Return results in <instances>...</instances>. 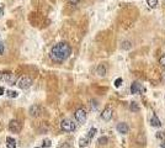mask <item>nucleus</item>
Instances as JSON below:
<instances>
[{
	"label": "nucleus",
	"instance_id": "nucleus-21",
	"mask_svg": "<svg viewBox=\"0 0 165 148\" xmlns=\"http://www.w3.org/2000/svg\"><path fill=\"white\" fill-rule=\"evenodd\" d=\"M132 47V45H131V42H128V41H125V42L122 43V48L123 49H129Z\"/></svg>",
	"mask_w": 165,
	"mask_h": 148
},
{
	"label": "nucleus",
	"instance_id": "nucleus-31",
	"mask_svg": "<svg viewBox=\"0 0 165 148\" xmlns=\"http://www.w3.org/2000/svg\"><path fill=\"white\" fill-rule=\"evenodd\" d=\"M160 148H165V142H164V143H163V144L160 146Z\"/></svg>",
	"mask_w": 165,
	"mask_h": 148
},
{
	"label": "nucleus",
	"instance_id": "nucleus-10",
	"mask_svg": "<svg viewBox=\"0 0 165 148\" xmlns=\"http://www.w3.org/2000/svg\"><path fill=\"white\" fill-rule=\"evenodd\" d=\"M142 84H139L138 81H134L133 84L131 85V94H139V93H142Z\"/></svg>",
	"mask_w": 165,
	"mask_h": 148
},
{
	"label": "nucleus",
	"instance_id": "nucleus-30",
	"mask_svg": "<svg viewBox=\"0 0 165 148\" xmlns=\"http://www.w3.org/2000/svg\"><path fill=\"white\" fill-rule=\"evenodd\" d=\"M4 92H5V90H4V88H3V86H0V96H1V95H4Z\"/></svg>",
	"mask_w": 165,
	"mask_h": 148
},
{
	"label": "nucleus",
	"instance_id": "nucleus-8",
	"mask_svg": "<svg viewBox=\"0 0 165 148\" xmlns=\"http://www.w3.org/2000/svg\"><path fill=\"white\" fill-rule=\"evenodd\" d=\"M41 112H42V108L37 104H34L32 106H30V115L32 117H38Z\"/></svg>",
	"mask_w": 165,
	"mask_h": 148
},
{
	"label": "nucleus",
	"instance_id": "nucleus-1",
	"mask_svg": "<svg viewBox=\"0 0 165 148\" xmlns=\"http://www.w3.org/2000/svg\"><path fill=\"white\" fill-rule=\"evenodd\" d=\"M72 54V47L67 42H59L52 47L51 49V59L55 63H62L67 61Z\"/></svg>",
	"mask_w": 165,
	"mask_h": 148
},
{
	"label": "nucleus",
	"instance_id": "nucleus-23",
	"mask_svg": "<svg viewBox=\"0 0 165 148\" xmlns=\"http://www.w3.org/2000/svg\"><path fill=\"white\" fill-rule=\"evenodd\" d=\"M122 83H123L122 78H117L116 80H115V86H116V88H120V86L122 85Z\"/></svg>",
	"mask_w": 165,
	"mask_h": 148
},
{
	"label": "nucleus",
	"instance_id": "nucleus-15",
	"mask_svg": "<svg viewBox=\"0 0 165 148\" xmlns=\"http://www.w3.org/2000/svg\"><path fill=\"white\" fill-rule=\"evenodd\" d=\"M89 143H90V139L88 137H84V138H80L79 139V146L80 147H86Z\"/></svg>",
	"mask_w": 165,
	"mask_h": 148
},
{
	"label": "nucleus",
	"instance_id": "nucleus-17",
	"mask_svg": "<svg viewBox=\"0 0 165 148\" xmlns=\"http://www.w3.org/2000/svg\"><path fill=\"white\" fill-rule=\"evenodd\" d=\"M95 133H96V128H95V127H93V128H90V130H89V132H88L86 137L90 139V141H91V138L95 136Z\"/></svg>",
	"mask_w": 165,
	"mask_h": 148
},
{
	"label": "nucleus",
	"instance_id": "nucleus-11",
	"mask_svg": "<svg viewBox=\"0 0 165 148\" xmlns=\"http://www.w3.org/2000/svg\"><path fill=\"white\" fill-rule=\"evenodd\" d=\"M106 73H107V69L104 64H99L97 65V68H96V74L97 75H100V77H105L106 75Z\"/></svg>",
	"mask_w": 165,
	"mask_h": 148
},
{
	"label": "nucleus",
	"instance_id": "nucleus-2",
	"mask_svg": "<svg viewBox=\"0 0 165 148\" xmlns=\"http://www.w3.org/2000/svg\"><path fill=\"white\" fill-rule=\"evenodd\" d=\"M61 128L64 132H73V131H75V123L69 119H64L61 122Z\"/></svg>",
	"mask_w": 165,
	"mask_h": 148
},
{
	"label": "nucleus",
	"instance_id": "nucleus-22",
	"mask_svg": "<svg viewBox=\"0 0 165 148\" xmlns=\"http://www.w3.org/2000/svg\"><path fill=\"white\" fill-rule=\"evenodd\" d=\"M51 141H49V139H45L43 141V143H42V148H49L51 147Z\"/></svg>",
	"mask_w": 165,
	"mask_h": 148
},
{
	"label": "nucleus",
	"instance_id": "nucleus-26",
	"mask_svg": "<svg viewBox=\"0 0 165 148\" xmlns=\"http://www.w3.org/2000/svg\"><path fill=\"white\" fill-rule=\"evenodd\" d=\"M3 15H4V5L0 4V19L3 18Z\"/></svg>",
	"mask_w": 165,
	"mask_h": 148
},
{
	"label": "nucleus",
	"instance_id": "nucleus-27",
	"mask_svg": "<svg viewBox=\"0 0 165 148\" xmlns=\"http://www.w3.org/2000/svg\"><path fill=\"white\" fill-rule=\"evenodd\" d=\"M96 108H97V101H96V100H93V101H91V109L95 110Z\"/></svg>",
	"mask_w": 165,
	"mask_h": 148
},
{
	"label": "nucleus",
	"instance_id": "nucleus-32",
	"mask_svg": "<svg viewBox=\"0 0 165 148\" xmlns=\"http://www.w3.org/2000/svg\"><path fill=\"white\" fill-rule=\"evenodd\" d=\"M36 148H42V147H36Z\"/></svg>",
	"mask_w": 165,
	"mask_h": 148
},
{
	"label": "nucleus",
	"instance_id": "nucleus-5",
	"mask_svg": "<svg viewBox=\"0 0 165 148\" xmlns=\"http://www.w3.org/2000/svg\"><path fill=\"white\" fill-rule=\"evenodd\" d=\"M22 126H21V122L18 121V120H11L9 122V131L12 133H19L21 131Z\"/></svg>",
	"mask_w": 165,
	"mask_h": 148
},
{
	"label": "nucleus",
	"instance_id": "nucleus-28",
	"mask_svg": "<svg viewBox=\"0 0 165 148\" xmlns=\"http://www.w3.org/2000/svg\"><path fill=\"white\" fill-rule=\"evenodd\" d=\"M68 1H69V3L72 4V5H78L80 0H68Z\"/></svg>",
	"mask_w": 165,
	"mask_h": 148
},
{
	"label": "nucleus",
	"instance_id": "nucleus-24",
	"mask_svg": "<svg viewBox=\"0 0 165 148\" xmlns=\"http://www.w3.org/2000/svg\"><path fill=\"white\" fill-rule=\"evenodd\" d=\"M59 148H72V146H70L69 142H64V143H62V144L59 146Z\"/></svg>",
	"mask_w": 165,
	"mask_h": 148
},
{
	"label": "nucleus",
	"instance_id": "nucleus-29",
	"mask_svg": "<svg viewBox=\"0 0 165 148\" xmlns=\"http://www.w3.org/2000/svg\"><path fill=\"white\" fill-rule=\"evenodd\" d=\"M4 49H5V48H4V45H3L1 42H0V56H1V54L4 53Z\"/></svg>",
	"mask_w": 165,
	"mask_h": 148
},
{
	"label": "nucleus",
	"instance_id": "nucleus-14",
	"mask_svg": "<svg viewBox=\"0 0 165 148\" xmlns=\"http://www.w3.org/2000/svg\"><path fill=\"white\" fill-rule=\"evenodd\" d=\"M129 110H131L132 112H138V111H139V105H138L136 101H132V103L129 104Z\"/></svg>",
	"mask_w": 165,
	"mask_h": 148
},
{
	"label": "nucleus",
	"instance_id": "nucleus-7",
	"mask_svg": "<svg viewBox=\"0 0 165 148\" xmlns=\"http://www.w3.org/2000/svg\"><path fill=\"white\" fill-rule=\"evenodd\" d=\"M112 115H113V110L111 106H106V108L104 109L102 114H101V119L104 121H110L112 119Z\"/></svg>",
	"mask_w": 165,
	"mask_h": 148
},
{
	"label": "nucleus",
	"instance_id": "nucleus-3",
	"mask_svg": "<svg viewBox=\"0 0 165 148\" xmlns=\"http://www.w3.org/2000/svg\"><path fill=\"white\" fill-rule=\"evenodd\" d=\"M16 85H18L20 89H28L32 85V79L30 77H21L16 80Z\"/></svg>",
	"mask_w": 165,
	"mask_h": 148
},
{
	"label": "nucleus",
	"instance_id": "nucleus-20",
	"mask_svg": "<svg viewBox=\"0 0 165 148\" xmlns=\"http://www.w3.org/2000/svg\"><path fill=\"white\" fill-rule=\"evenodd\" d=\"M155 137L158 138V139H165V133L163 132V131H158L155 135Z\"/></svg>",
	"mask_w": 165,
	"mask_h": 148
},
{
	"label": "nucleus",
	"instance_id": "nucleus-16",
	"mask_svg": "<svg viewBox=\"0 0 165 148\" xmlns=\"http://www.w3.org/2000/svg\"><path fill=\"white\" fill-rule=\"evenodd\" d=\"M97 143L100 144V146H106L107 143H109V138H107L106 136H102L97 139Z\"/></svg>",
	"mask_w": 165,
	"mask_h": 148
},
{
	"label": "nucleus",
	"instance_id": "nucleus-19",
	"mask_svg": "<svg viewBox=\"0 0 165 148\" xmlns=\"http://www.w3.org/2000/svg\"><path fill=\"white\" fill-rule=\"evenodd\" d=\"M7 96H9V97H18L19 94H18V92H14V90H9V92H7Z\"/></svg>",
	"mask_w": 165,
	"mask_h": 148
},
{
	"label": "nucleus",
	"instance_id": "nucleus-9",
	"mask_svg": "<svg viewBox=\"0 0 165 148\" xmlns=\"http://www.w3.org/2000/svg\"><path fill=\"white\" fill-rule=\"evenodd\" d=\"M116 128L118 131V133H121V135H127L128 131H129V127H128V125H127L126 122H120V123H117Z\"/></svg>",
	"mask_w": 165,
	"mask_h": 148
},
{
	"label": "nucleus",
	"instance_id": "nucleus-4",
	"mask_svg": "<svg viewBox=\"0 0 165 148\" xmlns=\"http://www.w3.org/2000/svg\"><path fill=\"white\" fill-rule=\"evenodd\" d=\"M74 117H75V120L79 123H85L86 117H88V114H86V111L84 109H78L75 111V114H74Z\"/></svg>",
	"mask_w": 165,
	"mask_h": 148
},
{
	"label": "nucleus",
	"instance_id": "nucleus-13",
	"mask_svg": "<svg viewBox=\"0 0 165 148\" xmlns=\"http://www.w3.org/2000/svg\"><path fill=\"white\" fill-rule=\"evenodd\" d=\"M6 147L7 148H16V141L12 137H7L6 138Z\"/></svg>",
	"mask_w": 165,
	"mask_h": 148
},
{
	"label": "nucleus",
	"instance_id": "nucleus-18",
	"mask_svg": "<svg viewBox=\"0 0 165 148\" xmlns=\"http://www.w3.org/2000/svg\"><path fill=\"white\" fill-rule=\"evenodd\" d=\"M147 3H148V6L153 9V7H155L158 5V0H147Z\"/></svg>",
	"mask_w": 165,
	"mask_h": 148
},
{
	"label": "nucleus",
	"instance_id": "nucleus-6",
	"mask_svg": "<svg viewBox=\"0 0 165 148\" xmlns=\"http://www.w3.org/2000/svg\"><path fill=\"white\" fill-rule=\"evenodd\" d=\"M1 79L4 80V81H6L7 84H15L16 83V77L12 73H9V72H5V73H3V75H1Z\"/></svg>",
	"mask_w": 165,
	"mask_h": 148
},
{
	"label": "nucleus",
	"instance_id": "nucleus-12",
	"mask_svg": "<svg viewBox=\"0 0 165 148\" xmlns=\"http://www.w3.org/2000/svg\"><path fill=\"white\" fill-rule=\"evenodd\" d=\"M150 125L153 127H160L161 126V121L159 120V117L156 116V115H153V116L150 117Z\"/></svg>",
	"mask_w": 165,
	"mask_h": 148
},
{
	"label": "nucleus",
	"instance_id": "nucleus-25",
	"mask_svg": "<svg viewBox=\"0 0 165 148\" xmlns=\"http://www.w3.org/2000/svg\"><path fill=\"white\" fill-rule=\"evenodd\" d=\"M159 63L161 64V67H164V68H165V54L160 57V59H159Z\"/></svg>",
	"mask_w": 165,
	"mask_h": 148
}]
</instances>
